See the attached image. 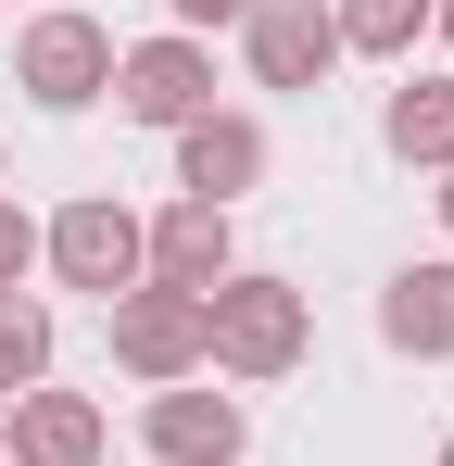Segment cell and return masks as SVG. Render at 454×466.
Instances as JSON below:
<instances>
[{"label": "cell", "mask_w": 454, "mask_h": 466, "mask_svg": "<svg viewBox=\"0 0 454 466\" xmlns=\"http://www.w3.org/2000/svg\"><path fill=\"white\" fill-rule=\"evenodd\" d=\"M38 379H51V315H38V303H0V403L38 390Z\"/></svg>", "instance_id": "obj_14"}, {"label": "cell", "mask_w": 454, "mask_h": 466, "mask_svg": "<svg viewBox=\"0 0 454 466\" xmlns=\"http://www.w3.org/2000/svg\"><path fill=\"white\" fill-rule=\"evenodd\" d=\"M378 139H391V164H429V177H454V76H417V88H391Z\"/></svg>", "instance_id": "obj_12"}, {"label": "cell", "mask_w": 454, "mask_h": 466, "mask_svg": "<svg viewBox=\"0 0 454 466\" xmlns=\"http://www.w3.org/2000/svg\"><path fill=\"white\" fill-rule=\"evenodd\" d=\"M442 228H454V177H442Z\"/></svg>", "instance_id": "obj_18"}, {"label": "cell", "mask_w": 454, "mask_h": 466, "mask_svg": "<svg viewBox=\"0 0 454 466\" xmlns=\"http://www.w3.org/2000/svg\"><path fill=\"white\" fill-rule=\"evenodd\" d=\"M13 76H26L38 114H88V101L114 88V38H101L88 13H38V25L13 38Z\"/></svg>", "instance_id": "obj_2"}, {"label": "cell", "mask_w": 454, "mask_h": 466, "mask_svg": "<svg viewBox=\"0 0 454 466\" xmlns=\"http://www.w3.org/2000/svg\"><path fill=\"white\" fill-rule=\"evenodd\" d=\"M202 366H227V379H291L303 366V290L291 278H215V290H202Z\"/></svg>", "instance_id": "obj_1"}, {"label": "cell", "mask_w": 454, "mask_h": 466, "mask_svg": "<svg viewBox=\"0 0 454 466\" xmlns=\"http://www.w3.org/2000/svg\"><path fill=\"white\" fill-rule=\"evenodd\" d=\"M378 340L391 353H454V265H404L378 290Z\"/></svg>", "instance_id": "obj_11"}, {"label": "cell", "mask_w": 454, "mask_h": 466, "mask_svg": "<svg viewBox=\"0 0 454 466\" xmlns=\"http://www.w3.org/2000/svg\"><path fill=\"white\" fill-rule=\"evenodd\" d=\"M114 366H127V379H190V366H202V290H114Z\"/></svg>", "instance_id": "obj_5"}, {"label": "cell", "mask_w": 454, "mask_h": 466, "mask_svg": "<svg viewBox=\"0 0 454 466\" xmlns=\"http://www.w3.org/2000/svg\"><path fill=\"white\" fill-rule=\"evenodd\" d=\"M38 252H51V278H64V290H101V303H114V290H139V215H127V202H101V189L64 202V215L38 228Z\"/></svg>", "instance_id": "obj_3"}, {"label": "cell", "mask_w": 454, "mask_h": 466, "mask_svg": "<svg viewBox=\"0 0 454 466\" xmlns=\"http://www.w3.org/2000/svg\"><path fill=\"white\" fill-rule=\"evenodd\" d=\"M442 466H454V441H442Z\"/></svg>", "instance_id": "obj_19"}, {"label": "cell", "mask_w": 454, "mask_h": 466, "mask_svg": "<svg viewBox=\"0 0 454 466\" xmlns=\"http://www.w3.org/2000/svg\"><path fill=\"white\" fill-rule=\"evenodd\" d=\"M240 51H253L265 88H315L341 64V25H328V0H253L240 13Z\"/></svg>", "instance_id": "obj_7"}, {"label": "cell", "mask_w": 454, "mask_h": 466, "mask_svg": "<svg viewBox=\"0 0 454 466\" xmlns=\"http://www.w3.org/2000/svg\"><path fill=\"white\" fill-rule=\"evenodd\" d=\"M429 25H442V51H454V0H442V13H429Z\"/></svg>", "instance_id": "obj_17"}, {"label": "cell", "mask_w": 454, "mask_h": 466, "mask_svg": "<svg viewBox=\"0 0 454 466\" xmlns=\"http://www.w3.org/2000/svg\"><path fill=\"white\" fill-rule=\"evenodd\" d=\"M139 278H151V290H215V278H240L227 202H164V215L139 228Z\"/></svg>", "instance_id": "obj_6"}, {"label": "cell", "mask_w": 454, "mask_h": 466, "mask_svg": "<svg viewBox=\"0 0 454 466\" xmlns=\"http://www.w3.org/2000/svg\"><path fill=\"white\" fill-rule=\"evenodd\" d=\"M265 177V127L253 114H190L177 127V202H240Z\"/></svg>", "instance_id": "obj_8"}, {"label": "cell", "mask_w": 454, "mask_h": 466, "mask_svg": "<svg viewBox=\"0 0 454 466\" xmlns=\"http://www.w3.org/2000/svg\"><path fill=\"white\" fill-rule=\"evenodd\" d=\"M0 466H101V403L88 390H13V454Z\"/></svg>", "instance_id": "obj_10"}, {"label": "cell", "mask_w": 454, "mask_h": 466, "mask_svg": "<svg viewBox=\"0 0 454 466\" xmlns=\"http://www.w3.org/2000/svg\"><path fill=\"white\" fill-rule=\"evenodd\" d=\"M114 114H127V127H190V114H215L202 38H139V51H114Z\"/></svg>", "instance_id": "obj_4"}, {"label": "cell", "mask_w": 454, "mask_h": 466, "mask_svg": "<svg viewBox=\"0 0 454 466\" xmlns=\"http://www.w3.org/2000/svg\"><path fill=\"white\" fill-rule=\"evenodd\" d=\"M139 429H151V466H240V403L227 390H151Z\"/></svg>", "instance_id": "obj_9"}, {"label": "cell", "mask_w": 454, "mask_h": 466, "mask_svg": "<svg viewBox=\"0 0 454 466\" xmlns=\"http://www.w3.org/2000/svg\"><path fill=\"white\" fill-rule=\"evenodd\" d=\"M26 265H38V228H26V215L0 202V303H13V278H26Z\"/></svg>", "instance_id": "obj_15"}, {"label": "cell", "mask_w": 454, "mask_h": 466, "mask_svg": "<svg viewBox=\"0 0 454 466\" xmlns=\"http://www.w3.org/2000/svg\"><path fill=\"white\" fill-rule=\"evenodd\" d=\"M164 13H177V25H240L253 0H164Z\"/></svg>", "instance_id": "obj_16"}, {"label": "cell", "mask_w": 454, "mask_h": 466, "mask_svg": "<svg viewBox=\"0 0 454 466\" xmlns=\"http://www.w3.org/2000/svg\"><path fill=\"white\" fill-rule=\"evenodd\" d=\"M328 25H341V51H417L429 0H328Z\"/></svg>", "instance_id": "obj_13"}]
</instances>
